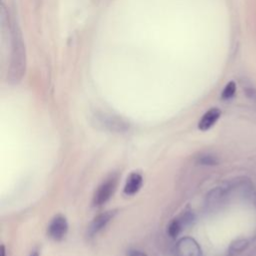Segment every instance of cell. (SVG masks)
Segmentation results:
<instances>
[{
  "mask_svg": "<svg viewBox=\"0 0 256 256\" xmlns=\"http://www.w3.org/2000/svg\"><path fill=\"white\" fill-rule=\"evenodd\" d=\"M1 256H5V246H1Z\"/></svg>",
  "mask_w": 256,
  "mask_h": 256,
  "instance_id": "13",
  "label": "cell"
},
{
  "mask_svg": "<svg viewBox=\"0 0 256 256\" xmlns=\"http://www.w3.org/2000/svg\"><path fill=\"white\" fill-rule=\"evenodd\" d=\"M184 226H185V223H184L182 217L175 218L169 223V225L167 227V233L169 234L170 237L176 238L181 233Z\"/></svg>",
  "mask_w": 256,
  "mask_h": 256,
  "instance_id": "8",
  "label": "cell"
},
{
  "mask_svg": "<svg viewBox=\"0 0 256 256\" xmlns=\"http://www.w3.org/2000/svg\"><path fill=\"white\" fill-rule=\"evenodd\" d=\"M248 246V241L247 240H244V239H239V240H236L235 242H233L230 247H229V250H228V253L230 256H233L237 253H240L242 252L244 249H246V247Z\"/></svg>",
  "mask_w": 256,
  "mask_h": 256,
  "instance_id": "10",
  "label": "cell"
},
{
  "mask_svg": "<svg viewBox=\"0 0 256 256\" xmlns=\"http://www.w3.org/2000/svg\"><path fill=\"white\" fill-rule=\"evenodd\" d=\"M127 256H147L144 252L138 250V249H129L126 252Z\"/></svg>",
  "mask_w": 256,
  "mask_h": 256,
  "instance_id": "12",
  "label": "cell"
},
{
  "mask_svg": "<svg viewBox=\"0 0 256 256\" xmlns=\"http://www.w3.org/2000/svg\"><path fill=\"white\" fill-rule=\"evenodd\" d=\"M26 69V52L21 31L16 23L11 30V57L8 70L9 82L18 83L25 74Z\"/></svg>",
  "mask_w": 256,
  "mask_h": 256,
  "instance_id": "1",
  "label": "cell"
},
{
  "mask_svg": "<svg viewBox=\"0 0 256 256\" xmlns=\"http://www.w3.org/2000/svg\"><path fill=\"white\" fill-rule=\"evenodd\" d=\"M142 184H143L142 175L138 172H133L127 177L123 192L128 196H132L140 190V188L142 187Z\"/></svg>",
  "mask_w": 256,
  "mask_h": 256,
  "instance_id": "7",
  "label": "cell"
},
{
  "mask_svg": "<svg viewBox=\"0 0 256 256\" xmlns=\"http://www.w3.org/2000/svg\"><path fill=\"white\" fill-rule=\"evenodd\" d=\"M197 163L205 166H214L219 163L218 158L212 154H201L197 157Z\"/></svg>",
  "mask_w": 256,
  "mask_h": 256,
  "instance_id": "9",
  "label": "cell"
},
{
  "mask_svg": "<svg viewBox=\"0 0 256 256\" xmlns=\"http://www.w3.org/2000/svg\"><path fill=\"white\" fill-rule=\"evenodd\" d=\"M176 256H202L199 244L191 237L181 238L175 246Z\"/></svg>",
  "mask_w": 256,
  "mask_h": 256,
  "instance_id": "4",
  "label": "cell"
},
{
  "mask_svg": "<svg viewBox=\"0 0 256 256\" xmlns=\"http://www.w3.org/2000/svg\"><path fill=\"white\" fill-rule=\"evenodd\" d=\"M116 212L113 210L110 211H106L103 212L101 214H98L90 223V225L88 226L87 229V236L89 238H92L94 236H96L100 231H102L107 224L113 219V217L115 216Z\"/></svg>",
  "mask_w": 256,
  "mask_h": 256,
  "instance_id": "5",
  "label": "cell"
},
{
  "mask_svg": "<svg viewBox=\"0 0 256 256\" xmlns=\"http://www.w3.org/2000/svg\"><path fill=\"white\" fill-rule=\"evenodd\" d=\"M235 93H236V84L234 81H230L224 87V89L221 93V98L223 100H229L234 97Z\"/></svg>",
  "mask_w": 256,
  "mask_h": 256,
  "instance_id": "11",
  "label": "cell"
},
{
  "mask_svg": "<svg viewBox=\"0 0 256 256\" xmlns=\"http://www.w3.org/2000/svg\"><path fill=\"white\" fill-rule=\"evenodd\" d=\"M30 256H39V253L37 251H34Z\"/></svg>",
  "mask_w": 256,
  "mask_h": 256,
  "instance_id": "14",
  "label": "cell"
},
{
  "mask_svg": "<svg viewBox=\"0 0 256 256\" xmlns=\"http://www.w3.org/2000/svg\"><path fill=\"white\" fill-rule=\"evenodd\" d=\"M117 186V176L112 175L103 181L97 188L93 196V205L102 206L105 204L113 195Z\"/></svg>",
  "mask_w": 256,
  "mask_h": 256,
  "instance_id": "2",
  "label": "cell"
},
{
  "mask_svg": "<svg viewBox=\"0 0 256 256\" xmlns=\"http://www.w3.org/2000/svg\"><path fill=\"white\" fill-rule=\"evenodd\" d=\"M68 232V223L63 215H56L50 222L47 234L54 241H61Z\"/></svg>",
  "mask_w": 256,
  "mask_h": 256,
  "instance_id": "3",
  "label": "cell"
},
{
  "mask_svg": "<svg viewBox=\"0 0 256 256\" xmlns=\"http://www.w3.org/2000/svg\"><path fill=\"white\" fill-rule=\"evenodd\" d=\"M221 116V111L218 108H211L206 111L201 117L198 123V129L201 131H207L215 125Z\"/></svg>",
  "mask_w": 256,
  "mask_h": 256,
  "instance_id": "6",
  "label": "cell"
}]
</instances>
